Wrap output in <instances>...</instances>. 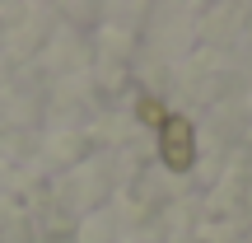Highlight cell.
<instances>
[{
	"mask_svg": "<svg viewBox=\"0 0 252 243\" xmlns=\"http://www.w3.org/2000/svg\"><path fill=\"white\" fill-rule=\"evenodd\" d=\"M159 159L168 173H191V164H196V126L187 117H168L159 126Z\"/></svg>",
	"mask_w": 252,
	"mask_h": 243,
	"instance_id": "1",
	"label": "cell"
},
{
	"mask_svg": "<svg viewBox=\"0 0 252 243\" xmlns=\"http://www.w3.org/2000/svg\"><path fill=\"white\" fill-rule=\"evenodd\" d=\"M135 117L150 122V126H163V122H168V112H163L159 99H140V103H135Z\"/></svg>",
	"mask_w": 252,
	"mask_h": 243,
	"instance_id": "2",
	"label": "cell"
}]
</instances>
